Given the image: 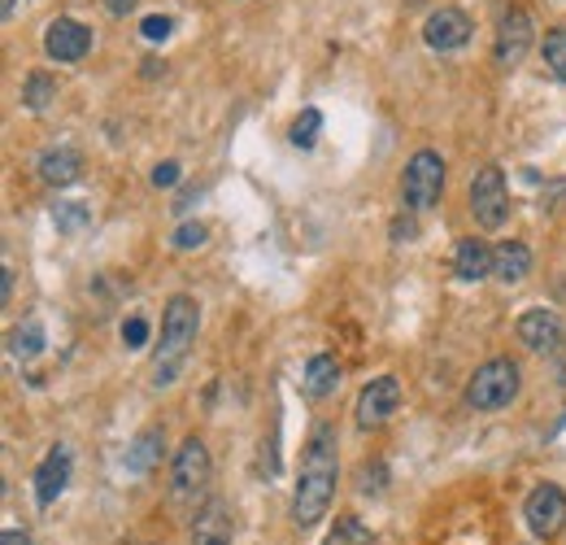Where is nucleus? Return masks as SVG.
<instances>
[{"instance_id": "4be33fe9", "label": "nucleus", "mask_w": 566, "mask_h": 545, "mask_svg": "<svg viewBox=\"0 0 566 545\" xmlns=\"http://www.w3.org/2000/svg\"><path fill=\"white\" fill-rule=\"evenodd\" d=\"M318 127H322V114H318V109H300V114H296V122H292V144H300V149H314V140H318Z\"/></svg>"}, {"instance_id": "dca6fc26", "label": "nucleus", "mask_w": 566, "mask_h": 545, "mask_svg": "<svg viewBox=\"0 0 566 545\" xmlns=\"http://www.w3.org/2000/svg\"><path fill=\"white\" fill-rule=\"evenodd\" d=\"M528 271H532V249L523 240H506V245L493 249V275L497 280L519 284V280H528Z\"/></svg>"}, {"instance_id": "c85d7f7f", "label": "nucleus", "mask_w": 566, "mask_h": 545, "mask_svg": "<svg viewBox=\"0 0 566 545\" xmlns=\"http://www.w3.org/2000/svg\"><path fill=\"white\" fill-rule=\"evenodd\" d=\"M170 183H179V162H162L153 170V188H170Z\"/></svg>"}, {"instance_id": "f3484780", "label": "nucleus", "mask_w": 566, "mask_h": 545, "mask_svg": "<svg viewBox=\"0 0 566 545\" xmlns=\"http://www.w3.org/2000/svg\"><path fill=\"white\" fill-rule=\"evenodd\" d=\"M39 175H44L48 188H66V183H74L83 175V162H79L74 149H48L39 157Z\"/></svg>"}, {"instance_id": "f257e3e1", "label": "nucleus", "mask_w": 566, "mask_h": 545, "mask_svg": "<svg viewBox=\"0 0 566 545\" xmlns=\"http://www.w3.org/2000/svg\"><path fill=\"white\" fill-rule=\"evenodd\" d=\"M335 476H340V459H335V428L318 424L309 437V450L300 459V476H296V494H292V520L300 529H314L331 498H335Z\"/></svg>"}, {"instance_id": "c756f323", "label": "nucleus", "mask_w": 566, "mask_h": 545, "mask_svg": "<svg viewBox=\"0 0 566 545\" xmlns=\"http://www.w3.org/2000/svg\"><path fill=\"white\" fill-rule=\"evenodd\" d=\"M392 240H414V223L410 218H397L392 223Z\"/></svg>"}, {"instance_id": "a878e982", "label": "nucleus", "mask_w": 566, "mask_h": 545, "mask_svg": "<svg viewBox=\"0 0 566 545\" xmlns=\"http://www.w3.org/2000/svg\"><path fill=\"white\" fill-rule=\"evenodd\" d=\"M205 236H210V232H205V223H184V227L170 236V245H175V249H201V245H205Z\"/></svg>"}, {"instance_id": "393cba45", "label": "nucleus", "mask_w": 566, "mask_h": 545, "mask_svg": "<svg viewBox=\"0 0 566 545\" xmlns=\"http://www.w3.org/2000/svg\"><path fill=\"white\" fill-rule=\"evenodd\" d=\"M331 545H370V533L357 520H340L335 533H331Z\"/></svg>"}, {"instance_id": "6e6552de", "label": "nucleus", "mask_w": 566, "mask_h": 545, "mask_svg": "<svg viewBox=\"0 0 566 545\" xmlns=\"http://www.w3.org/2000/svg\"><path fill=\"white\" fill-rule=\"evenodd\" d=\"M44 48H48V57H57V61L74 66V61H83V57H87V48H92V31H87L79 17H57V22H48V31H44Z\"/></svg>"}, {"instance_id": "423d86ee", "label": "nucleus", "mask_w": 566, "mask_h": 545, "mask_svg": "<svg viewBox=\"0 0 566 545\" xmlns=\"http://www.w3.org/2000/svg\"><path fill=\"white\" fill-rule=\"evenodd\" d=\"M471 210L480 218V227H502L506 214H510V188H506V175L497 166H484L475 179H471Z\"/></svg>"}, {"instance_id": "7c9ffc66", "label": "nucleus", "mask_w": 566, "mask_h": 545, "mask_svg": "<svg viewBox=\"0 0 566 545\" xmlns=\"http://www.w3.org/2000/svg\"><path fill=\"white\" fill-rule=\"evenodd\" d=\"M105 9H109V13H118V17H127V13L135 9V0H105Z\"/></svg>"}, {"instance_id": "ddd939ff", "label": "nucleus", "mask_w": 566, "mask_h": 545, "mask_svg": "<svg viewBox=\"0 0 566 545\" xmlns=\"http://www.w3.org/2000/svg\"><path fill=\"white\" fill-rule=\"evenodd\" d=\"M66 481H70V454L66 450H52L39 463V472H35V498H39V507H52L66 494Z\"/></svg>"}, {"instance_id": "9b49d317", "label": "nucleus", "mask_w": 566, "mask_h": 545, "mask_svg": "<svg viewBox=\"0 0 566 545\" xmlns=\"http://www.w3.org/2000/svg\"><path fill=\"white\" fill-rule=\"evenodd\" d=\"M423 39L436 48V52H453L471 39V17L462 9H436L427 22H423Z\"/></svg>"}, {"instance_id": "aec40b11", "label": "nucleus", "mask_w": 566, "mask_h": 545, "mask_svg": "<svg viewBox=\"0 0 566 545\" xmlns=\"http://www.w3.org/2000/svg\"><path fill=\"white\" fill-rule=\"evenodd\" d=\"M52 96H57V79L48 70H31L26 83H22V105L26 109H48Z\"/></svg>"}, {"instance_id": "2f4dec72", "label": "nucleus", "mask_w": 566, "mask_h": 545, "mask_svg": "<svg viewBox=\"0 0 566 545\" xmlns=\"http://www.w3.org/2000/svg\"><path fill=\"white\" fill-rule=\"evenodd\" d=\"M0 545H31V537H26V533H17V529H9V533L0 537Z\"/></svg>"}, {"instance_id": "f03ea898", "label": "nucleus", "mask_w": 566, "mask_h": 545, "mask_svg": "<svg viewBox=\"0 0 566 545\" xmlns=\"http://www.w3.org/2000/svg\"><path fill=\"white\" fill-rule=\"evenodd\" d=\"M197 328H201L197 301L184 297V293L170 297V306H166V315H162V345H157V358H153V384H157V389L179 376V363H184V354L192 349Z\"/></svg>"}, {"instance_id": "473e14b6", "label": "nucleus", "mask_w": 566, "mask_h": 545, "mask_svg": "<svg viewBox=\"0 0 566 545\" xmlns=\"http://www.w3.org/2000/svg\"><path fill=\"white\" fill-rule=\"evenodd\" d=\"M13 9H17V0H0V17H4V22L13 17Z\"/></svg>"}, {"instance_id": "39448f33", "label": "nucleus", "mask_w": 566, "mask_h": 545, "mask_svg": "<svg viewBox=\"0 0 566 545\" xmlns=\"http://www.w3.org/2000/svg\"><path fill=\"white\" fill-rule=\"evenodd\" d=\"M445 192V157L436 149H418L401 175V201L405 210H432Z\"/></svg>"}, {"instance_id": "5701e85b", "label": "nucleus", "mask_w": 566, "mask_h": 545, "mask_svg": "<svg viewBox=\"0 0 566 545\" xmlns=\"http://www.w3.org/2000/svg\"><path fill=\"white\" fill-rule=\"evenodd\" d=\"M541 52H545V66H550V74L566 83V31H550Z\"/></svg>"}, {"instance_id": "2eb2a0df", "label": "nucleus", "mask_w": 566, "mask_h": 545, "mask_svg": "<svg viewBox=\"0 0 566 545\" xmlns=\"http://www.w3.org/2000/svg\"><path fill=\"white\" fill-rule=\"evenodd\" d=\"M192 545H232V516H227V507L214 498V502H205V511L197 516V524H192Z\"/></svg>"}, {"instance_id": "9d476101", "label": "nucleus", "mask_w": 566, "mask_h": 545, "mask_svg": "<svg viewBox=\"0 0 566 545\" xmlns=\"http://www.w3.org/2000/svg\"><path fill=\"white\" fill-rule=\"evenodd\" d=\"M397 406H401V384L392 376H379L357 398V424L362 428H379V424H388L397 415Z\"/></svg>"}, {"instance_id": "1a4fd4ad", "label": "nucleus", "mask_w": 566, "mask_h": 545, "mask_svg": "<svg viewBox=\"0 0 566 545\" xmlns=\"http://www.w3.org/2000/svg\"><path fill=\"white\" fill-rule=\"evenodd\" d=\"M528 48H532V13L515 4L502 13V26H497V61L515 70L528 57Z\"/></svg>"}, {"instance_id": "7ed1b4c3", "label": "nucleus", "mask_w": 566, "mask_h": 545, "mask_svg": "<svg viewBox=\"0 0 566 545\" xmlns=\"http://www.w3.org/2000/svg\"><path fill=\"white\" fill-rule=\"evenodd\" d=\"M210 476H214V463H210V450L201 437H188L175 454V467H170V494L179 507H197L210 489Z\"/></svg>"}, {"instance_id": "f8f14e48", "label": "nucleus", "mask_w": 566, "mask_h": 545, "mask_svg": "<svg viewBox=\"0 0 566 545\" xmlns=\"http://www.w3.org/2000/svg\"><path fill=\"white\" fill-rule=\"evenodd\" d=\"M515 332H519V341H523L528 349H536V354H550V349L563 345V319H558L554 310H528Z\"/></svg>"}, {"instance_id": "6ab92c4d", "label": "nucleus", "mask_w": 566, "mask_h": 545, "mask_svg": "<svg viewBox=\"0 0 566 545\" xmlns=\"http://www.w3.org/2000/svg\"><path fill=\"white\" fill-rule=\"evenodd\" d=\"M157 459H162V433H157V428H149V433H140V437H135V446L127 450V472L144 476V472H153V467H157Z\"/></svg>"}, {"instance_id": "bb28decb", "label": "nucleus", "mask_w": 566, "mask_h": 545, "mask_svg": "<svg viewBox=\"0 0 566 545\" xmlns=\"http://www.w3.org/2000/svg\"><path fill=\"white\" fill-rule=\"evenodd\" d=\"M170 31H175V22H170L166 13H149V17L140 22V35H144V39H166Z\"/></svg>"}, {"instance_id": "4468645a", "label": "nucleus", "mask_w": 566, "mask_h": 545, "mask_svg": "<svg viewBox=\"0 0 566 545\" xmlns=\"http://www.w3.org/2000/svg\"><path fill=\"white\" fill-rule=\"evenodd\" d=\"M335 384H340V363L331 354H314L309 367H305V376H300V393L309 402H322V398L335 393Z\"/></svg>"}, {"instance_id": "0eeeda50", "label": "nucleus", "mask_w": 566, "mask_h": 545, "mask_svg": "<svg viewBox=\"0 0 566 545\" xmlns=\"http://www.w3.org/2000/svg\"><path fill=\"white\" fill-rule=\"evenodd\" d=\"M523 516H528V524H532L536 537H545V542L558 537L566 529V494L558 485H536V489L528 494Z\"/></svg>"}, {"instance_id": "cd10ccee", "label": "nucleus", "mask_w": 566, "mask_h": 545, "mask_svg": "<svg viewBox=\"0 0 566 545\" xmlns=\"http://www.w3.org/2000/svg\"><path fill=\"white\" fill-rule=\"evenodd\" d=\"M122 341H127V349L149 345V323H144V319H127V323H122Z\"/></svg>"}, {"instance_id": "20e7f679", "label": "nucleus", "mask_w": 566, "mask_h": 545, "mask_svg": "<svg viewBox=\"0 0 566 545\" xmlns=\"http://www.w3.org/2000/svg\"><path fill=\"white\" fill-rule=\"evenodd\" d=\"M515 398H519V363H510V358L484 363L467 384V402L475 411H506Z\"/></svg>"}, {"instance_id": "412c9836", "label": "nucleus", "mask_w": 566, "mask_h": 545, "mask_svg": "<svg viewBox=\"0 0 566 545\" xmlns=\"http://www.w3.org/2000/svg\"><path fill=\"white\" fill-rule=\"evenodd\" d=\"M9 349H13V358H35L44 349V328L35 319L31 323H17L13 336H9Z\"/></svg>"}, {"instance_id": "a211bd4d", "label": "nucleus", "mask_w": 566, "mask_h": 545, "mask_svg": "<svg viewBox=\"0 0 566 545\" xmlns=\"http://www.w3.org/2000/svg\"><path fill=\"white\" fill-rule=\"evenodd\" d=\"M453 266H458L462 280H484V275H493V249L480 236H467L453 253Z\"/></svg>"}, {"instance_id": "b1692460", "label": "nucleus", "mask_w": 566, "mask_h": 545, "mask_svg": "<svg viewBox=\"0 0 566 545\" xmlns=\"http://www.w3.org/2000/svg\"><path fill=\"white\" fill-rule=\"evenodd\" d=\"M52 223H57V232H66V236H74V232H83V223H87V205H74V201H61V205L52 210Z\"/></svg>"}]
</instances>
